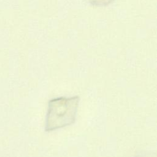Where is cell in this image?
<instances>
[{
    "instance_id": "2",
    "label": "cell",
    "mask_w": 157,
    "mask_h": 157,
    "mask_svg": "<svg viewBox=\"0 0 157 157\" xmlns=\"http://www.w3.org/2000/svg\"><path fill=\"white\" fill-rule=\"evenodd\" d=\"M114 0H89V2L93 6H106L112 3Z\"/></svg>"
},
{
    "instance_id": "1",
    "label": "cell",
    "mask_w": 157,
    "mask_h": 157,
    "mask_svg": "<svg viewBox=\"0 0 157 157\" xmlns=\"http://www.w3.org/2000/svg\"><path fill=\"white\" fill-rule=\"evenodd\" d=\"M80 98L59 97L48 101L45 129L52 131L72 124L76 118Z\"/></svg>"
}]
</instances>
